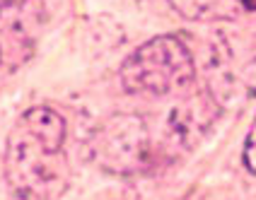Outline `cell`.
Wrapping results in <instances>:
<instances>
[{
    "mask_svg": "<svg viewBox=\"0 0 256 200\" xmlns=\"http://www.w3.org/2000/svg\"><path fill=\"white\" fill-rule=\"evenodd\" d=\"M5 179L22 200H56L66 193V123L54 109L36 106L17 118L5 150Z\"/></svg>",
    "mask_w": 256,
    "mask_h": 200,
    "instance_id": "obj_1",
    "label": "cell"
},
{
    "mask_svg": "<svg viewBox=\"0 0 256 200\" xmlns=\"http://www.w3.org/2000/svg\"><path fill=\"white\" fill-rule=\"evenodd\" d=\"M194 58L176 36H155L121 65V82L133 94H174L194 82Z\"/></svg>",
    "mask_w": 256,
    "mask_h": 200,
    "instance_id": "obj_2",
    "label": "cell"
},
{
    "mask_svg": "<svg viewBox=\"0 0 256 200\" xmlns=\"http://www.w3.org/2000/svg\"><path fill=\"white\" fill-rule=\"evenodd\" d=\"M170 5L196 22H225L256 12V0H170Z\"/></svg>",
    "mask_w": 256,
    "mask_h": 200,
    "instance_id": "obj_3",
    "label": "cell"
},
{
    "mask_svg": "<svg viewBox=\"0 0 256 200\" xmlns=\"http://www.w3.org/2000/svg\"><path fill=\"white\" fill-rule=\"evenodd\" d=\"M244 164L249 172L256 174V118L246 133V140H244Z\"/></svg>",
    "mask_w": 256,
    "mask_h": 200,
    "instance_id": "obj_4",
    "label": "cell"
}]
</instances>
